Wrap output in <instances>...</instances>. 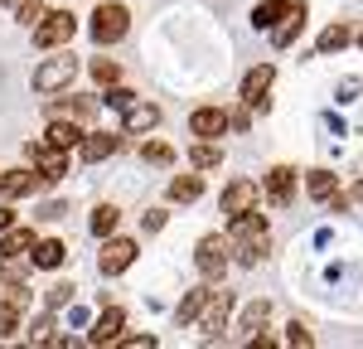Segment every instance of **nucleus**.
I'll list each match as a JSON object with an SVG mask.
<instances>
[{"label": "nucleus", "mask_w": 363, "mask_h": 349, "mask_svg": "<svg viewBox=\"0 0 363 349\" xmlns=\"http://www.w3.org/2000/svg\"><path fill=\"white\" fill-rule=\"evenodd\" d=\"M116 345H126V349H150V345H155V335H121Z\"/></svg>", "instance_id": "39"}, {"label": "nucleus", "mask_w": 363, "mask_h": 349, "mask_svg": "<svg viewBox=\"0 0 363 349\" xmlns=\"http://www.w3.org/2000/svg\"><path fill=\"white\" fill-rule=\"evenodd\" d=\"M73 73H78V58L68 54V49H58L54 58H44L39 68H34V92H63V87L73 83Z\"/></svg>", "instance_id": "3"}, {"label": "nucleus", "mask_w": 363, "mask_h": 349, "mask_svg": "<svg viewBox=\"0 0 363 349\" xmlns=\"http://www.w3.org/2000/svg\"><path fill=\"white\" fill-rule=\"evenodd\" d=\"M233 228H228V253L242 262V267H257V262L272 253V223L252 209V214H238V218H228Z\"/></svg>", "instance_id": "1"}, {"label": "nucleus", "mask_w": 363, "mask_h": 349, "mask_svg": "<svg viewBox=\"0 0 363 349\" xmlns=\"http://www.w3.org/2000/svg\"><path fill=\"white\" fill-rule=\"evenodd\" d=\"M20 320H25V306H10V301H0V340H10V335L20 330Z\"/></svg>", "instance_id": "32"}, {"label": "nucleus", "mask_w": 363, "mask_h": 349, "mask_svg": "<svg viewBox=\"0 0 363 349\" xmlns=\"http://www.w3.org/2000/svg\"><path fill=\"white\" fill-rule=\"evenodd\" d=\"M359 44H363V34H359Z\"/></svg>", "instance_id": "43"}, {"label": "nucleus", "mask_w": 363, "mask_h": 349, "mask_svg": "<svg viewBox=\"0 0 363 349\" xmlns=\"http://www.w3.org/2000/svg\"><path fill=\"white\" fill-rule=\"evenodd\" d=\"M267 316H272V306H267V301H252L247 311H242V325H238L242 340H257V335L267 330Z\"/></svg>", "instance_id": "26"}, {"label": "nucleus", "mask_w": 363, "mask_h": 349, "mask_svg": "<svg viewBox=\"0 0 363 349\" xmlns=\"http://www.w3.org/2000/svg\"><path fill=\"white\" fill-rule=\"evenodd\" d=\"M34 189H39V174L34 170H25V165H20V170H0V194H5L10 204L34 194Z\"/></svg>", "instance_id": "18"}, {"label": "nucleus", "mask_w": 363, "mask_h": 349, "mask_svg": "<svg viewBox=\"0 0 363 349\" xmlns=\"http://www.w3.org/2000/svg\"><path fill=\"white\" fill-rule=\"evenodd\" d=\"M286 10H291V0H262V5L252 10V29H267V34H272Z\"/></svg>", "instance_id": "23"}, {"label": "nucleus", "mask_w": 363, "mask_h": 349, "mask_svg": "<svg viewBox=\"0 0 363 349\" xmlns=\"http://www.w3.org/2000/svg\"><path fill=\"white\" fill-rule=\"evenodd\" d=\"M140 160H145V165H169V160H174V145L169 141H145L140 145Z\"/></svg>", "instance_id": "31"}, {"label": "nucleus", "mask_w": 363, "mask_h": 349, "mask_svg": "<svg viewBox=\"0 0 363 349\" xmlns=\"http://www.w3.org/2000/svg\"><path fill=\"white\" fill-rule=\"evenodd\" d=\"M49 116H68V121H87V116H92V102H87V97H63V102H49Z\"/></svg>", "instance_id": "27"}, {"label": "nucleus", "mask_w": 363, "mask_h": 349, "mask_svg": "<svg viewBox=\"0 0 363 349\" xmlns=\"http://www.w3.org/2000/svg\"><path fill=\"white\" fill-rule=\"evenodd\" d=\"M165 218H169L165 209H150V214H145V223H140V228H145V233H160V228H165Z\"/></svg>", "instance_id": "38"}, {"label": "nucleus", "mask_w": 363, "mask_h": 349, "mask_svg": "<svg viewBox=\"0 0 363 349\" xmlns=\"http://www.w3.org/2000/svg\"><path fill=\"white\" fill-rule=\"evenodd\" d=\"M44 301H49V311H58V306H68V301H73V287L63 282V287H54L49 296H44Z\"/></svg>", "instance_id": "37"}, {"label": "nucleus", "mask_w": 363, "mask_h": 349, "mask_svg": "<svg viewBox=\"0 0 363 349\" xmlns=\"http://www.w3.org/2000/svg\"><path fill=\"white\" fill-rule=\"evenodd\" d=\"M344 44H354V29H349V25H330L325 34H320V44H315V49H320V54H339Z\"/></svg>", "instance_id": "29"}, {"label": "nucleus", "mask_w": 363, "mask_h": 349, "mask_svg": "<svg viewBox=\"0 0 363 349\" xmlns=\"http://www.w3.org/2000/svg\"><path fill=\"white\" fill-rule=\"evenodd\" d=\"M155 121H160V107L155 102H131L121 112V136H145V131H155Z\"/></svg>", "instance_id": "11"}, {"label": "nucleus", "mask_w": 363, "mask_h": 349, "mask_svg": "<svg viewBox=\"0 0 363 349\" xmlns=\"http://www.w3.org/2000/svg\"><path fill=\"white\" fill-rule=\"evenodd\" d=\"M136 243H131V238H102V253H97V272H102V277H121V272H126V267H131V262H136Z\"/></svg>", "instance_id": "7"}, {"label": "nucleus", "mask_w": 363, "mask_h": 349, "mask_svg": "<svg viewBox=\"0 0 363 349\" xmlns=\"http://www.w3.org/2000/svg\"><path fill=\"white\" fill-rule=\"evenodd\" d=\"M208 291H213V282H203V287H194L184 301H179V311H174V320L179 325H194L199 320V311H203V301H208Z\"/></svg>", "instance_id": "22"}, {"label": "nucleus", "mask_w": 363, "mask_h": 349, "mask_svg": "<svg viewBox=\"0 0 363 349\" xmlns=\"http://www.w3.org/2000/svg\"><path fill=\"white\" fill-rule=\"evenodd\" d=\"M73 34H78V20H73L68 10H44V20L34 25V44L54 54V49H68Z\"/></svg>", "instance_id": "4"}, {"label": "nucleus", "mask_w": 363, "mask_h": 349, "mask_svg": "<svg viewBox=\"0 0 363 349\" xmlns=\"http://www.w3.org/2000/svg\"><path fill=\"white\" fill-rule=\"evenodd\" d=\"M354 199H359V204H363V179H359V184H354Z\"/></svg>", "instance_id": "41"}, {"label": "nucleus", "mask_w": 363, "mask_h": 349, "mask_svg": "<svg viewBox=\"0 0 363 349\" xmlns=\"http://www.w3.org/2000/svg\"><path fill=\"white\" fill-rule=\"evenodd\" d=\"M34 248V228H5L0 238V262H25Z\"/></svg>", "instance_id": "19"}, {"label": "nucleus", "mask_w": 363, "mask_h": 349, "mask_svg": "<svg viewBox=\"0 0 363 349\" xmlns=\"http://www.w3.org/2000/svg\"><path fill=\"white\" fill-rule=\"evenodd\" d=\"M126 29H131V10H126V5H112V0H97L87 34H92L97 44H116V39H126Z\"/></svg>", "instance_id": "2"}, {"label": "nucleus", "mask_w": 363, "mask_h": 349, "mask_svg": "<svg viewBox=\"0 0 363 349\" xmlns=\"http://www.w3.org/2000/svg\"><path fill=\"white\" fill-rule=\"evenodd\" d=\"M257 209V179H233L223 189V214L238 218V214H252Z\"/></svg>", "instance_id": "14"}, {"label": "nucleus", "mask_w": 363, "mask_h": 349, "mask_svg": "<svg viewBox=\"0 0 363 349\" xmlns=\"http://www.w3.org/2000/svg\"><path fill=\"white\" fill-rule=\"evenodd\" d=\"M25 155L34 160V174H39L44 184H54V179H63V174H68V150H58V145H49V141L29 145Z\"/></svg>", "instance_id": "8"}, {"label": "nucleus", "mask_w": 363, "mask_h": 349, "mask_svg": "<svg viewBox=\"0 0 363 349\" xmlns=\"http://www.w3.org/2000/svg\"><path fill=\"white\" fill-rule=\"evenodd\" d=\"M121 330H126V311H121V306H107L102 316L92 320L87 345H116V340H121Z\"/></svg>", "instance_id": "10"}, {"label": "nucleus", "mask_w": 363, "mask_h": 349, "mask_svg": "<svg viewBox=\"0 0 363 349\" xmlns=\"http://www.w3.org/2000/svg\"><path fill=\"white\" fill-rule=\"evenodd\" d=\"M286 345H296V349H310V345H315V335H310L306 325H296V320H291V325H286Z\"/></svg>", "instance_id": "35"}, {"label": "nucleus", "mask_w": 363, "mask_h": 349, "mask_svg": "<svg viewBox=\"0 0 363 349\" xmlns=\"http://www.w3.org/2000/svg\"><path fill=\"white\" fill-rule=\"evenodd\" d=\"M228 238H218V233H208V238H199V248H194V267H199V277L203 282H223V272H228Z\"/></svg>", "instance_id": "5"}, {"label": "nucleus", "mask_w": 363, "mask_h": 349, "mask_svg": "<svg viewBox=\"0 0 363 349\" xmlns=\"http://www.w3.org/2000/svg\"><path fill=\"white\" fill-rule=\"evenodd\" d=\"M262 194L277 204V209H286V204L296 199V170H291V165H272L267 179H262Z\"/></svg>", "instance_id": "9"}, {"label": "nucleus", "mask_w": 363, "mask_h": 349, "mask_svg": "<svg viewBox=\"0 0 363 349\" xmlns=\"http://www.w3.org/2000/svg\"><path fill=\"white\" fill-rule=\"evenodd\" d=\"M116 218H121V209H116V204H97V209H92V218H87L92 238H112V233H116Z\"/></svg>", "instance_id": "25"}, {"label": "nucleus", "mask_w": 363, "mask_h": 349, "mask_svg": "<svg viewBox=\"0 0 363 349\" xmlns=\"http://www.w3.org/2000/svg\"><path fill=\"white\" fill-rule=\"evenodd\" d=\"M189 131H194L199 141H218V136L228 131V112H223V107H194Z\"/></svg>", "instance_id": "12"}, {"label": "nucleus", "mask_w": 363, "mask_h": 349, "mask_svg": "<svg viewBox=\"0 0 363 349\" xmlns=\"http://www.w3.org/2000/svg\"><path fill=\"white\" fill-rule=\"evenodd\" d=\"M281 20H286V25H277V29H272V39H277V49H286V44H296V34L306 29V5L296 0V5H291V10H286Z\"/></svg>", "instance_id": "20"}, {"label": "nucleus", "mask_w": 363, "mask_h": 349, "mask_svg": "<svg viewBox=\"0 0 363 349\" xmlns=\"http://www.w3.org/2000/svg\"><path fill=\"white\" fill-rule=\"evenodd\" d=\"M5 228H15V204H10V199L0 204V233H5Z\"/></svg>", "instance_id": "40"}, {"label": "nucleus", "mask_w": 363, "mask_h": 349, "mask_svg": "<svg viewBox=\"0 0 363 349\" xmlns=\"http://www.w3.org/2000/svg\"><path fill=\"white\" fill-rule=\"evenodd\" d=\"M233 306H238V301H233V291H208V301H203V311H199V330H203V335H208V340H213V335H218V330H228V316H233Z\"/></svg>", "instance_id": "6"}, {"label": "nucleus", "mask_w": 363, "mask_h": 349, "mask_svg": "<svg viewBox=\"0 0 363 349\" xmlns=\"http://www.w3.org/2000/svg\"><path fill=\"white\" fill-rule=\"evenodd\" d=\"M228 126H233V131H247V126H252V107H247V102H242L238 112H228Z\"/></svg>", "instance_id": "36"}, {"label": "nucleus", "mask_w": 363, "mask_h": 349, "mask_svg": "<svg viewBox=\"0 0 363 349\" xmlns=\"http://www.w3.org/2000/svg\"><path fill=\"white\" fill-rule=\"evenodd\" d=\"M5 5H20V0H5Z\"/></svg>", "instance_id": "42"}, {"label": "nucleus", "mask_w": 363, "mask_h": 349, "mask_svg": "<svg viewBox=\"0 0 363 349\" xmlns=\"http://www.w3.org/2000/svg\"><path fill=\"white\" fill-rule=\"evenodd\" d=\"M189 165H194V170H218V165H223V145L218 141H194Z\"/></svg>", "instance_id": "24"}, {"label": "nucleus", "mask_w": 363, "mask_h": 349, "mask_svg": "<svg viewBox=\"0 0 363 349\" xmlns=\"http://www.w3.org/2000/svg\"><path fill=\"white\" fill-rule=\"evenodd\" d=\"M272 78H277V68H272V63L252 68L247 78H242V102L257 107V112H267V87H272Z\"/></svg>", "instance_id": "15"}, {"label": "nucleus", "mask_w": 363, "mask_h": 349, "mask_svg": "<svg viewBox=\"0 0 363 349\" xmlns=\"http://www.w3.org/2000/svg\"><path fill=\"white\" fill-rule=\"evenodd\" d=\"M44 141L58 145V150H78V141H83V121H68V116H49V131H44Z\"/></svg>", "instance_id": "17"}, {"label": "nucleus", "mask_w": 363, "mask_h": 349, "mask_svg": "<svg viewBox=\"0 0 363 349\" xmlns=\"http://www.w3.org/2000/svg\"><path fill=\"white\" fill-rule=\"evenodd\" d=\"M335 189H339V179H335L330 170H310V174H306V194H310V199L325 204L330 194H335Z\"/></svg>", "instance_id": "28"}, {"label": "nucleus", "mask_w": 363, "mask_h": 349, "mask_svg": "<svg viewBox=\"0 0 363 349\" xmlns=\"http://www.w3.org/2000/svg\"><path fill=\"white\" fill-rule=\"evenodd\" d=\"M15 20H20V25H39V20H44V5H39V0H20V5H15Z\"/></svg>", "instance_id": "34"}, {"label": "nucleus", "mask_w": 363, "mask_h": 349, "mask_svg": "<svg viewBox=\"0 0 363 349\" xmlns=\"http://www.w3.org/2000/svg\"><path fill=\"white\" fill-rule=\"evenodd\" d=\"M116 145H121V136H112V131H83L78 155H83L87 165H102L107 155H116Z\"/></svg>", "instance_id": "13"}, {"label": "nucleus", "mask_w": 363, "mask_h": 349, "mask_svg": "<svg viewBox=\"0 0 363 349\" xmlns=\"http://www.w3.org/2000/svg\"><path fill=\"white\" fill-rule=\"evenodd\" d=\"M87 73H92V78H97L102 87L121 83V63H116V58H92V63H87Z\"/></svg>", "instance_id": "30"}, {"label": "nucleus", "mask_w": 363, "mask_h": 349, "mask_svg": "<svg viewBox=\"0 0 363 349\" xmlns=\"http://www.w3.org/2000/svg\"><path fill=\"white\" fill-rule=\"evenodd\" d=\"M102 102H107V107H116V112H126V107L136 102V92H131V87H121V83H112L107 92H102Z\"/></svg>", "instance_id": "33"}, {"label": "nucleus", "mask_w": 363, "mask_h": 349, "mask_svg": "<svg viewBox=\"0 0 363 349\" xmlns=\"http://www.w3.org/2000/svg\"><path fill=\"white\" fill-rule=\"evenodd\" d=\"M29 262H34V267H44V272H58V267L68 262V243H63V238H34Z\"/></svg>", "instance_id": "16"}, {"label": "nucleus", "mask_w": 363, "mask_h": 349, "mask_svg": "<svg viewBox=\"0 0 363 349\" xmlns=\"http://www.w3.org/2000/svg\"><path fill=\"white\" fill-rule=\"evenodd\" d=\"M165 194H169V204H194L199 194H203V179H199V174H174Z\"/></svg>", "instance_id": "21"}]
</instances>
